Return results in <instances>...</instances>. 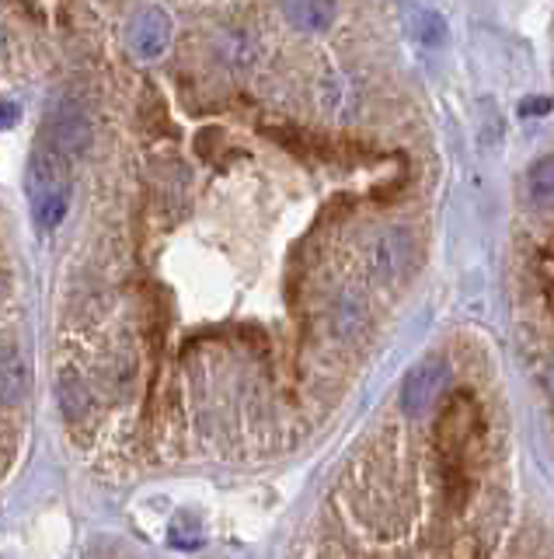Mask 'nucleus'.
Wrapping results in <instances>:
<instances>
[{
	"instance_id": "1",
	"label": "nucleus",
	"mask_w": 554,
	"mask_h": 559,
	"mask_svg": "<svg viewBox=\"0 0 554 559\" xmlns=\"http://www.w3.org/2000/svg\"><path fill=\"white\" fill-rule=\"evenodd\" d=\"M478 427H481V412L475 398H471V392L447 395V403L436 420V447H439V458H443V490L453 507H461L467 500V486H471L467 447L475 441Z\"/></svg>"
},
{
	"instance_id": "2",
	"label": "nucleus",
	"mask_w": 554,
	"mask_h": 559,
	"mask_svg": "<svg viewBox=\"0 0 554 559\" xmlns=\"http://www.w3.org/2000/svg\"><path fill=\"white\" fill-rule=\"evenodd\" d=\"M447 385H450V364L447 360L429 357V360L415 364L401 381V412L409 420H422L426 412L436 409Z\"/></svg>"
},
{
	"instance_id": "3",
	"label": "nucleus",
	"mask_w": 554,
	"mask_h": 559,
	"mask_svg": "<svg viewBox=\"0 0 554 559\" xmlns=\"http://www.w3.org/2000/svg\"><path fill=\"white\" fill-rule=\"evenodd\" d=\"M91 137H94L91 116H88V109L80 105L77 99H56L53 105H49L46 137L42 140L53 143V148L67 154L70 162L91 148Z\"/></svg>"
},
{
	"instance_id": "4",
	"label": "nucleus",
	"mask_w": 554,
	"mask_h": 559,
	"mask_svg": "<svg viewBox=\"0 0 554 559\" xmlns=\"http://www.w3.org/2000/svg\"><path fill=\"white\" fill-rule=\"evenodd\" d=\"M412 263H415V238L409 228H387L377 242H373L370 269L381 283H390V287L404 283V277L412 274Z\"/></svg>"
},
{
	"instance_id": "5",
	"label": "nucleus",
	"mask_w": 554,
	"mask_h": 559,
	"mask_svg": "<svg viewBox=\"0 0 554 559\" xmlns=\"http://www.w3.org/2000/svg\"><path fill=\"white\" fill-rule=\"evenodd\" d=\"M171 42V18L160 8H146L137 14V22L129 25V46L140 60H157L165 56Z\"/></svg>"
},
{
	"instance_id": "6",
	"label": "nucleus",
	"mask_w": 554,
	"mask_h": 559,
	"mask_svg": "<svg viewBox=\"0 0 554 559\" xmlns=\"http://www.w3.org/2000/svg\"><path fill=\"white\" fill-rule=\"evenodd\" d=\"M283 18L304 31V36H321L328 31L338 18V4L335 0H280Z\"/></svg>"
},
{
	"instance_id": "7",
	"label": "nucleus",
	"mask_w": 554,
	"mask_h": 559,
	"mask_svg": "<svg viewBox=\"0 0 554 559\" xmlns=\"http://www.w3.org/2000/svg\"><path fill=\"white\" fill-rule=\"evenodd\" d=\"M31 392V371L18 346H0V406H18Z\"/></svg>"
},
{
	"instance_id": "8",
	"label": "nucleus",
	"mask_w": 554,
	"mask_h": 559,
	"mask_svg": "<svg viewBox=\"0 0 554 559\" xmlns=\"http://www.w3.org/2000/svg\"><path fill=\"white\" fill-rule=\"evenodd\" d=\"M217 50H220V60L227 63V67H234V71L252 67V63L258 60V46H255V39H252L244 28H231V31H223Z\"/></svg>"
},
{
	"instance_id": "9",
	"label": "nucleus",
	"mask_w": 554,
	"mask_h": 559,
	"mask_svg": "<svg viewBox=\"0 0 554 559\" xmlns=\"http://www.w3.org/2000/svg\"><path fill=\"white\" fill-rule=\"evenodd\" d=\"M332 322L342 340H356V335H363V329H366V305L356 294H342L335 301Z\"/></svg>"
},
{
	"instance_id": "10",
	"label": "nucleus",
	"mask_w": 554,
	"mask_h": 559,
	"mask_svg": "<svg viewBox=\"0 0 554 559\" xmlns=\"http://www.w3.org/2000/svg\"><path fill=\"white\" fill-rule=\"evenodd\" d=\"M527 189H530V200L537 206H554V154L530 165Z\"/></svg>"
},
{
	"instance_id": "11",
	"label": "nucleus",
	"mask_w": 554,
	"mask_h": 559,
	"mask_svg": "<svg viewBox=\"0 0 554 559\" xmlns=\"http://www.w3.org/2000/svg\"><path fill=\"white\" fill-rule=\"evenodd\" d=\"M60 406H63V412H67V417H70L74 423L85 420L91 398H88V389L80 385L77 374H63V378H60Z\"/></svg>"
},
{
	"instance_id": "12",
	"label": "nucleus",
	"mask_w": 554,
	"mask_h": 559,
	"mask_svg": "<svg viewBox=\"0 0 554 559\" xmlns=\"http://www.w3.org/2000/svg\"><path fill=\"white\" fill-rule=\"evenodd\" d=\"M321 105L332 112V116H342V112H349L352 105V88L346 77H328V81L321 85Z\"/></svg>"
},
{
	"instance_id": "13",
	"label": "nucleus",
	"mask_w": 554,
	"mask_h": 559,
	"mask_svg": "<svg viewBox=\"0 0 554 559\" xmlns=\"http://www.w3.org/2000/svg\"><path fill=\"white\" fill-rule=\"evenodd\" d=\"M168 538H171V546H178V549H195V546H203V524L195 521L192 514H178L171 521V529H168Z\"/></svg>"
},
{
	"instance_id": "14",
	"label": "nucleus",
	"mask_w": 554,
	"mask_h": 559,
	"mask_svg": "<svg viewBox=\"0 0 554 559\" xmlns=\"http://www.w3.org/2000/svg\"><path fill=\"white\" fill-rule=\"evenodd\" d=\"M415 36L426 42V46H443L447 42V22L439 18L436 11L418 8L415 11Z\"/></svg>"
},
{
	"instance_id": "15",
	"label": "nucleus",
	"mask_w": 554,
	"mask_h": 559,
	"mask_svg": "<svg viewBox=\"0 0 554 559\" xmlns=\"http://www.w3.org/2000/svg\"><path fill=\"white\" fill-rule=\"evenodd\" d=\"M551 112V99H524L519 102V116L537 119V116H547Z\"/></svg>"
},
{
	"instance_id": "16",
	"label": "nucleus",
	"mask_w": 554,
	"mask_h": 559,
	"mask_svg": "<svg viewBox=\"0 0 554 559\" xmlns=\"http://www.w3.org/2000/svg\"><path fill=\"white\" fill-rule=\"evenodd\" d=\"M14 123H18V105L0 102V130H11Z\"/></svg>"
},
{
	"instance_id": "17",
	"label": "nucleus",
	"mask_w": 554,
	"mask_h": 559,
	"mask_svg": "<svg viewBox=\"0 0 554 559\" xmlns=\"http://www.w3.org/2000/svg\"><path fill=\"white\" fill-rule=\"evenodd\" d=\"M547 385L554 389V364H551V371H547Z\"/></svg>"
}]
</instances>
